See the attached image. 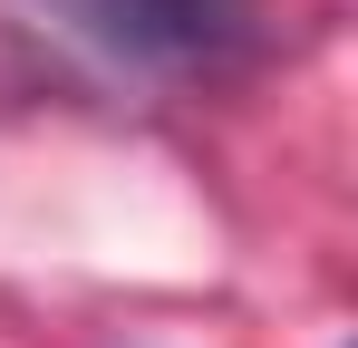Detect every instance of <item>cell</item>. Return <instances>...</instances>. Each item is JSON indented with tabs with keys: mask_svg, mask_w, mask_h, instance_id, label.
I'll return each instance as SVG.
<instances>
[{
	"mask_svg": "<svg viewBox=\"0 0 358 348\" xmlns=\"http://www.w3.org/2000/svg\"><path fill=\"white\" fill-rule=\"evenodd\" d=\"M117 10L155 58H213L242 29V0H117Z\"/></svg>",
	"mask_w": 358,
	"mask_h": 348,
	"instance_id": "6da1fadb",
	"label": "cell"
}]
</instances>
